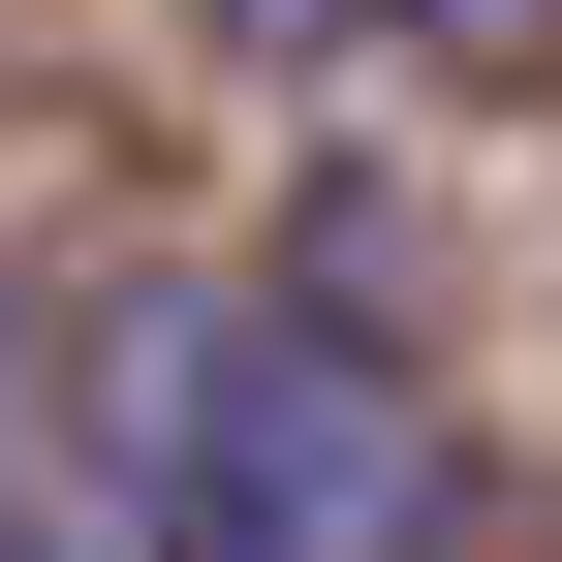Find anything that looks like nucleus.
Masks as SVG:
<instances>
[{
  "instance_id": "nucleus-1",
  "label": "nucleus",
  "mask_w": 562,
  "mask_h": 562,
  "mask_svg": "<svg viewBox=\"0 0 562 562\" xmlns=\"http://www.w3.org/2000/svg\"><path fill=\"white\" fill-rule=\"evenodd\" d=\"M125 531L157 562H438L469 438H438L406 344L281 313V281H157L125 313Z\"/></svg>"
},
{
  "instance_id": "nucleus-2",
  "label": "nucleus",
  "mask_w": 562,
  "mask_h": 562,
  "mask_svg": "<svg viewBox=\"0 0 562 562\" xmlns=\"http://www.w3.org/2000/svg\"><path fill=\"white\" fill-rule=\"evenodd\" d=\"M0 562H63V531H32V313H0Z\"/></svg>"
},
{
  "instance_id": "nucleus-3",
  "label": "nucleus",
  "mask_w": 562,
  "mask_h": 562,
  "mask_svg": "<svg viewBox=\"0 0 562 562\" xmlns=\"http://www.w3.org/2000/svg\"><path fill=\"white\" fill-rule=\"evenodd\" d=\"M375 32H438V63H531V32H562V0H375Z\"/></svg>"
},
{
  "instance_id": "nucleus-4",
  "label": "nucleus",
  "mask_w": 562,
  "mask_h": 562,
  "mask_svg": "<svg viewBox=\"0 0 562 562\" xmlns=\"http://www.w3.org/2000/svg\"><path fill=\"white\" fill-rule=\"evenodd\" d=\"M250 32H344V0H250Z\"/></svg>"
}]
</instances>
